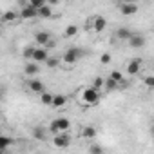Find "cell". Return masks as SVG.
<instances>
[{
  "label": "cell",
  "instance_id": "obj_26",
  "mask_svg": "<svg viewBox=\"0 0 154 154\" xmlns=\"http://www.w3.org/2000/svg\"><path fill=\"white\" fill-rule=\"evenodd\" d=\"M91 87H93L94 91H98V93H100V89H103V78H94Z\"/></svg>",
  "mask_w": 154,
  "mask_h": 154
},
{
  "label": "cell",
  "instance_id": "obj_29",
  "mask_svg": "<svg viewBox=\"0 0 154 154\" xmlns=\"http://www.w3.org/2000/svg\"><path fill=\"white\" fill-rule=\"evenodd\" d=\"M100 62H102L103 65H107V63L111 62V54H109V53H103V54L100 56Z\"/></svg>",
  "mask_w": 154,
  "mask_h": 154
},
{
  "label": "cell",
  "instance_id": "obj_15",
  "mask_svg": "<svg viewBox=\"0 0 154 154\" xmlns=\"http://www.w3.org/2000/svg\"><path fill=\"white\" fill-rule=\"evenodd\" d=\"M96 136H98V129H96V127L85 125V127L82 129V138H85V140H94Z\"/></svg>",
  "mask_w": 154,
  "mask_h": 154
},
{
  "label": "cell",
  "instance_id": "obj_31",
  "mask_svg": "<svg viewBox=\"0 0 154 154\" xmlns=\"http://www.w3.org/2000/svg\"><path fill=\"white\" fill-rule=\"evenodd\" d=\"M4 96V89H0V98H2Z\"/></svg>",
  "mask_w": 154,
  "mask_h": 154
},
{
  "label": "cell",
  "instance_id": "obj_22",
  "mask_svg": "<svg viewBox=\"0 0 154 154\" xmlns=\"http://www.w3.org/2000/svg\"><path fill=\"white\" fill-rule=\"evenodd\" d=\"M38 96H40V103H42V105H51V103H53V94H51V93L45 91V93H42V94H38Z\"/></svg>",
  "mask_w": 154,
  "mask_h": 154
},
{
  "label": "cell",
  "instance_id": "obj_3",
  "mask_svg": "<svg viewBox=\"0 0 154 154\" xmlns=\"http://www.w3.org/2000/svg\"><path fill=\"white\" fill-rule=\"evenodd\" d=\"M71 129V122H69V118H56V120H53L51 122V125H49V131L53 132V134H60V132H67Z\"/></svg>",
  "mask_w": 154,
  "mask_h": 154
},
{
  "label": "cell",
  "instance_id": "obj_27",
  "mask_svg": "<svg viewBox=\"0 0 154 154\" xmlns=\"http://www.w3.org/2000/svg\"><path fill=\"white\" fill-rule=\"evenodd\" d=\"M33 51H35V45H29V47H26V49H24V53H22V56H24V58H27V60L31 62V56H33Z\"/></svg>",
  "mask_w": 154,
  "mask_h": 154
},
{
  "label": "cell",
  "instance_id": "obj_18",
  "mask_svg": "<svg viewBox=\"0 0 154 154\" xmlns=\"http://www.w3.org/2000/svg\"><path fill=\"white\" fill-rule=\"evenodd\" d=\"M131 35H132V31H131L129 27H118V29H116V38H118V40L127 42V40L131 38Z\"/></svg>",
  "mask_w": 154,
  "mask_h": 154
},
{
  "label": "cell",
  "instance_id": "obj_16",
  "mask_svg": "<svg viewBox=\"0 0 154 154\" xmlns=\"http://www.w3.org/2000/svg\"><path fill=\"white\" fill-rule=\"evenodd\" d=\"M15 143V140L11 136H6V134H0V152L4 150H9V147Z\"/></svg>",
  "mask_w": 154,
  "mask_h": 154
},
{
  "label": "cell",
  "instance_id": "obj_20",
  "mask_svg": "<svg viewBox=\"0 0 154 154\" xmlns=\"http://www.w3.org/2000/svg\"><path fill=\"white\" fill-rule=\"evenodd\" d=\"M33 136H35V140L44 141V140H45V136H47V131H45L44 127H35V129H33Z\"/></svg>",
  "mask_w": 154,
  "mask_h": 154
},
{
  "label": "cell",
  "instance_id": "obj_5",
  "mask_svg": "<svg viewBox=\"0 0 154 154\" xmlns=\"http://www.w3.org/2000/svg\"><path fill=\"white\" fill-rule=\"evenodd\" d=\"M53 145L56 149H67L71 145V136L69 132H60V134H54L53 138Z\"/></svg>",
  "mask_w": 154,
  "mask_h": 154
},
{
  "label": "cell",
  "instance_id": "obj_2",
  "mask_svg": "<svg viewBox=\"0 0 154 154\" xmlns=\"http://www.w3.org/2000/svg\"><path fill=\"white\" fill-rule=\"evenodd\" d=\"M84 54H85V51L80 49V47H69V49L63 53L62 62H63L65 65H74V63H78V62L82 60Z\"/></svg>",
  "mask_w": 154,
  "mask_h": 154
},
{
  "label": "cell",
  "instance_id": "obj_9",
  "mask_svg": "<svg viewBox=\"0 0 154 154\" xmlns=\"http://www.w3.org/2000/svg\"><path fill=\"white\" fill-rule=\"evenodd\" d=\"M145 42H147V40H145V36H143V35H140V33H132V35H131V38L127 40V44H129L132 49H140V47H143V45H145Z\"/></svg>",
  "mask_w": 154,
  "mask_h": 154
},
{
  "label": "cell",
  "instance_id": "obj_6",
  "mask_svg": "<svg viewBox=\"0 0 154 154\" xmlns=\"http://www.w3.org/2000/svg\"><path fill=\"white\" fill-rule=\"evenodd\" d=\"M49 58V51L45 49V47H36L35 45V51H33V56H31V62H35V63H45V60Z\"/></svg>",
  "mask_w": 154,
  "mask_h": 154
},
{
  "label": "cell",
  "instance_id": "obj_30",
  "mask_svg": "<svg viewBox=\"0 0 154 154\" xmlns=\"http://www.w3.org/2000/svg\"><path fill=\"white\" fill-rule=\"evenodd\" d=\"M143 82H145V85H147L149 89L154 87V76H145V80H143Z\"/></svg>",
  "mask_w": 154,
  "mask_h": 154
},
{
  "label": "cell",
  "instance_id": "obj_24",
  "mask_svg": "<svg viewBox=\"0 0 154 154\" xmlns=\"http://www.w3.org/2000/svg\"><path fill=\"white\" fill-rule=\"evenodd\" d=\"M103 89H107V91H116V89H120V85H118L116 82H112L111 78H105V80H103Z\"/></svg>",
  "mask_w": 154,
  "mask_h": 154
},
{
  "label": "cell",
  "instance_id": "obj_8",
  "mask_svg": "<svg viewBox=\"0 0 154 154\" xmlns=\"http://www.w3.org/2000/svg\"><path fill=\"white\" fill-rule=\"evenodd\" d=\"M27 89L33 94H42V93H45V84L42 80H38V78H31L27 82Z\"/></svg>",
  "mask_w": 154,
  "mask_h": 154
},
{
  "label": "cell",
  "instance_id": "obj_23",
  "mask_svg": "<svg viewBox=\"0 0 154 154\" xmlns=\"http://www.w3.org/2000/svg\"><path fill=\"white\" fill-rule=\"evenodd\" d=\"M18 18V13L17 11H6L4 15H2V20L4 22H15Z\"/></svg>",
  "mask_w": 154,
  "mask_h": 154
},
{
  "label": "cell",
  "instance_id": "obj_7",
  "mask_svg": "<svg viewBox=\"0 0 154 154\" xmlns=\"http://www.w3.org/2000/svg\"><path fill=\"white\" fill-rule=\"evenodd\" d=\"M35 42H36V47H49V44L53 42V38H51V35L47 33V31H38L36 35H35Z\"/></svg>",
  "mask_w": 154,
  "mask_h": 154
},
{
  "label": "cell",
  "instance_id": "obj_13",
  "mask_svg": "<svg viewBox=\"0 0 154 154\" xmlns=\"http://www.w3.org/2000/svg\"><path fill=\"white\" fill-rule=\"evenodd\" d=\"M18 17H22V18H26V20L35 18V17H36V9H33V8L27 6V4H22V9H20Z\"/></svg>",
  "mask_w": 154,
  "mask_h": 154
},
{
  "label": "cell",
  "instance_id": "obj_17",
  "mask_svg": "<svg viewBox=\"0 0 154 154\" xmlns=\"http://www.w3.org/2000/svg\"><path fill=\"white\" fill-rule=\"evenodd\" d=\"M36 17H40V18H51V17H53V8L45 2V4L36 11Z\"/></svg>",
  "mask_w": 154,
  "mask_h": 154
},
{
  "label": "cell",
  "instance_id": "obj_4",
  "mask_svg": "<svg viewBox=\"0 0 154 154\" xmlns=\"http://www.w3.org/2000/svg\"><path fill=\"white\" fill-rule=\"evenodd\" d=\"M87 27H89V31H93V33H102V31H105V27H107V20H105L102 15H94V17L89 18Z\"/></svg>",
  "mask_w": 154,
  "mask_h": 154
},
{
  "label": "cell",
  "instance_id": "obj_10",
  "mask_svg": "<svg viewBox=\"0 0 154 154\" xmlns=\"http://www.w3.org/2000/svg\"><path fill=\"white\" fill-rule=\"evenodd\" d=\"M140 71H141V60H140V58H134V60H131V62L127 63L125 72H127L129 76H136Z\"/></svg>",
  "mask_w": 154,
  "mask_h": 154
},
{
  "label": "cell",
  "instance_id": "obj_19",
  "mask_svg": "<svg viewBox=\"0 0 154 154\" xmlns=\"http://www.w3.org/2000/svg\"><path fill=\"white\" fill-rule=\"evenodd\" d=\"M109 78L112 80V82H116L118 85L125 80V76H123V72L122 71H118V69H114V71H111V74H109Z\"/></svg>",
  "mask_w": 154,
  "mask_h": 154
},
{
  "label": "cell",
  "instance_id": "obj_21",
  "mask_svg": "<svg viewBox=\"0 0 154 154\" xmlns=\"http://www.w3.org/2000/svg\"><path fill=\"white\" fill-rule=\"evenodd\" d=\"M76 35H78V26H74V24L67 26L65 31H63V36H65V38H72V36H76Z\"/></svg>",
  "mask_w": 154,
  "mask_h": 154
},
{
  "label": "cell",
  "instance_id": "obj_11",
  "mask_svg": "<svg viewBox=\"0 0 154 154\" xmlns=\"http://www.w3.org/2000/svg\"><path fill=\"white\" fill-rule=\"evenodd\" d=\"M118 9H120L122 15H136L138 4H136V2H123V4L118 6Z\"/></svg>",
  "mask_w": 154,
  "mask_h": 154
},
{
  "label": "cell",
  "instance_id": "obj_1",
  "mask_svg": "<svg viewBox=\"0 0 154 154\" xmlns=\"http://www.w3.org/2000/svg\"><path fill=\"white\" fill-rule=\"evenodd\" d=\"M76 98H78V102L82 105H87V107H93V105H98L100 103V93L94 91L93 87H84L78 91V94H76Z\"/></svg>",
  "mask_w": 154,
  "mask_h": 154
},
{
  "label": "cell",
  "instance_id": "obj_32",
  "mask_svg": "<svg viewBox=\"0 0 154 154\" xmlns=\"http://www.w3.org/2000/svg\"><path fill=\"white\" fill-rule=\"evenodd\" d=\"M0 154H11V152L9 150H4V152H0Z\"/></svg>",
  "mask_w": 154,
  "mask_h": 154
},
{
  "label": "cell",
  "instance_id": "obj_12",
  "mask_svg": "<svg viewBox=\"0 0 154 154\" xmlns=\"http://www.w3.org/2000/svg\"><path fill=\"white\" fill-rule=\"evenodd\" d=\"M38 72H40V65H38V63H35V62H27V63H26V67H24V74L31 76V78H36Z\"/></svg>",
  "mask_w": 154,
  "mask_h": 154
},
{
  "label": "cell",
  "instance_id": "obj_28",
  "mask_svg": "<svg viewBox=\"0 0 154 154\" xmlns=\"http://www.w3.org/2000/svg\"><path fill=\"white\" fill-rule=\"evenodd\" d=\"M58 63H60V58H51V56H49V58L45 60V65H47V67H58Z\"/></svg>",
  "mask_w": 154,
  "mask_h": 154
},
{
  "label": "cell",
  "instance_id": "obj_25",
  "mask_svg": "<svg viewBox=\"0 0 154 154\" xmlns=\"http://www.w3.org/2000/svg\"><path fill=\"white\" fill-rule=\"evenodd\" d=\"M89 154H105V149L98 143H91L89 145Z\"/></svg>",
  "mask_w": 154,
  "mask_h": 154
},
{
  "label": "cell",
  "instance_id": "obj_14",
  "mask_svg": "<svg viewBox=\"0 0 154 154\" xmlns=\"http://www.w3.org/2000/svg\"><path fill=\"white\" fill-rule=\"evenodd\" d=\"M65 105H67V96H65V94H53V103H51V107L62 109V107H65Z\"/></svg>",
  "mask_w": 154,
  "mask_h": 154
}]
</instances>
